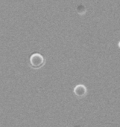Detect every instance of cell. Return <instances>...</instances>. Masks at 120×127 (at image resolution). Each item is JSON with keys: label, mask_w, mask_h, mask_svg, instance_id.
<instances>
[{"label": "cell", "mask_w": 120, "mask_h": 127, "mask_svg": "<svg viewBox=\"0 0 120 127\" xmlns=\"http://www.w3.org/2000/svg\"><path fill=\"white\" fill-rule=\"evenodd\" d=\"M30 64L34 68H40L45 64V59L39 53H34L30 57Z\"/></svg>", "instance_id": "obj_1"}, {"label": "cell", "mask_w": 120, "mask_h": 127, "mask_svg": "<svg viewBox=\"0 0 120 127\" xmlns=\"http://www.w3.org/2000/svg\"><path fill=\"white\" fill-rule=\"evenodd\" d=\"M74 93L78 97H83L87 93V89L83 85H78L74 89Z\"/></svg>", "instance_id": "obj_2"}]
</instances>
